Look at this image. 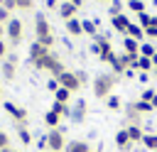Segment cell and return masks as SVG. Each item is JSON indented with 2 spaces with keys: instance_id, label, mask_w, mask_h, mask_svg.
Masks as SVG:
<instances>
[{
  "instance_id": "cell-1",
  "label": "cell",
  "mask_w": 157,
  "mask_h": 152,
  "mask_svg": "<svg viewBox=\"0 0 157 152\" xmlns=\"http://www.w3.org/2000/svg\"><path fill=\"white\" fill-rule=\"evenodd\" d=\"M34 34H37L34 42H39V44H44L47 49H52V44H54V34H52V27H49L47 15H42V12L34 15Z\"/></svg>"
},
{
  "instance_id": "cell-2",
  "label": "cell",
  "mask_w": 157,
  "mask_h": 152,
  "mask_svg": "<svg viewBox=\"0 0 157 152\" xmlns=\"http://www.w3.org/2000/svg\"><path fill=\"white\" fill-rule=\"evenodd\" d=\"M115 81H118V76L115 74H98L96 78H93V96L96 98H108L110 93H113V86H115Z\"/></svg>"
},
{
  "instance_id": "cell-3",
  "label": "cell",
  "mask_w": 157,
  "mask_h": 152,
  "mask_svg": "<svg viewBox=\"0 0 157 152\" xmlns=\"http://www.w3.org/2000/svg\"><path fill=\"white\" fill-rule=\"evenodd\" d=\"M47 150H52V152H64L66 150V137H64L61 127H54V130L47 132Z\"/></svg>"
},
{
  "instance_id": "cell-4",
  "label": "cell",
  "mask_w": 157,
  "mask_h": 152,
  "mask_svg": "<svg viewBox=\"0 0 157 152\" xmlns=\"http://www.w3.org/2000/svg\"><path fill=\"white\" fill-rule=\"evenodd\" d=\"M2 108H5V113H7L17 125H27L29 113H27L25 108H20V105H15V103H10V101H5V103H2Z\"/></svg>"
},
{
  "instance_id": "cell-5",
  "label": "cell",
  "mask_w": 157,
  "mask_h": 152,
  "mask_svg": "<svg viewBox=\"0 0 157 152\" xmlns=\"http://www.w3.org/2000/svg\"><path fill=\"white\" fill-rule=\"evenodd\" d=\"M5 34L10 39V44H20L22 42V22L17 17H12L7 25H5Z\"/></svg>"
},
{
  "instance_id": "cell-6",
  "label": "cell",
  "mask_w": 157,
  "mask_h": 152,
  "mask_svg": "<svg viewBox=\"0 0 157 152\" xmlns=\"http://www.w3.org/2000/svg\"><path fill=\"white\" fill-rule=\"evenodd\" d=\"M56 81H59V86H61V88H66V91H71V93H76V91L81 88V83H78V78H76V74H74V71H64Z\"/></svg>"
},
{
  "instance_id": "cell-7",
  "label": "cell",
  "mask_w": 157,
  "mask_h": 152,
  "mask_svg": "<svg viewBox=\"0 0 157 152\" xmlns=\"http://www.w3.org/2000/svg\"><path fill=\"white\" fill-rule=\"evenodd\" d=\"M59 61H61V59H59L56 54H52V51H49L47 56H42V59H39V61H34L32 66H34V69H39V71H52Z\"/></svg>"
},
{
  "instance_id": "cell-8",
  "label": "cell",
  "mask_w": 157,
  "mask_h": 152,
  "mask_svg": "<svg viewBox=\"0 0 157 152\" xmlns=\"http://www.w3.org/2000/svg\"><path fill=\"white\" fill-rule=\"evenodd\" d=\"M15 66H17V56H15V54H10V59H5V61H2V66H0V74H2V78L12 81V78H15V71H17Z\"/></svg>"
},
{
  "instance_id": "cell-9",
  "label": "cell",
  "mask_w": 157,
  "mask_h": 152,
  "mask_svg": "<svg viewBox=\"0 0 157 152\" xmlns=\"http://www.w3.org/2000/svg\"><path fill=\"white\" fill-rule=\"evenodd\" d=\"M86 110H88L86 101L78 98V101L71 105V120H74V123H83V120H86Z\"/></svg>"
},
{
  "instance_id": "cell-10",
  "label": "cell",
  "mask_w": 157,
  "mask_h": 152,
  "mask_svg": "<svg viewBox=\"0 0 157 152\" xmlns=\"http://www.w3.org/2000/svg\"><path fill=\"white\" fill-rule=\"evenodd\" d=\"M110 27H113L115 32H120V34H128V27H130V20H128V15L123 12V15H115V17H110Z\"/></svg>"
},
{
  "instance_id": "cell-11",
  "label": "cell",
  "mask_w": 157,
  "mask_h": 152,
  "mask_svg": "<svg viewBox=\"0 0 157 152\" xmlns=\"http://www.w3.org/2000/svg\"><path fill=\"white\" fill-rule=\"evenodd\" d=\"M115 147H118L120 152H130V150H132V142H130V137H128V130H125V127L115 132Z\"/></svg>"
},
{
  "instance_id": "cell-12",
  "label": "cell",
  "mask_w": 157,
  "mask_h": 152,
  "mask_svg": "<svg viewBox=\"0 0 157 152\" xmlns=\"http://www.w3.org/2000/svg\"><path fill=\"white\" fill-rule=\"evenodd\" d=\"M76 12H78V7L74 2H69V0H61L59 2V17L61 20H71V17H76Z\"/></svg>"
},
{
  "instance_id": "cell-13",
  "label": "cell",
  "mask_w": 157,
  "mask_h": 152,
  "mask_svg": "<svg viewBox=\"0 0 157 152\" xmlns=\"http://www.w3.org/2000/svg\"><path fill=\"white\" fill-rule=\"evenodd\" d=\"M47 54H49V49H47L44 44H39V42H32V44H29V64L39 61V59L47 56Z\"/></svg>"
},
{
  "instance_id": "cell-14",
  "label": "cell",
  "mask_w": 157,
  "mask_h": 152,
  "mask_svg": "<svg viewBox=\"0 0 157 152\" xmlns=\"http://www.w3.org/2000/svg\"><path fill=\"white\" fill-rule=\"evenodd\" d=\"M125 120H128V125H140V120H142V115L137 113V108H135V101L125 105Z\"/></svg>"
},
{
  "instance_id": "cell-15",
  "label": "cell",
  "mask_w": 157,
  "mask_h": 152,
  "mask_svg": "<svg viewBox=\"0 0 157 152\" xmlns=\"http://www.w3.org/2000/svg\"><path fill=\"white\" fill-rule=\"evenodd\" d=\"M125 130H128V137H130V142H132V145L142 142V137H145V130H142L140 125H125Z\"/></svg>"
},
{
  "instance_id": "cell-16",
  "label": "cell",
  "mask_w": 157,
  "mask_h": 152,
  "mask_svg": "<svg viewBox=\"0 0 157 152\" xmlns=\"http://www.w3.org/2000/svg\"><path fill=\"white\" fill-rule=\"evenodd\" d=\"M64 152H91V147H88L86 140H71V142H66Z\"/></svg>"
},
{
  "instance_id": "cell-17",
  "label": "cell",
  "mask_w": 157,
  "mask_h": 152,
  "mask_svg": "<svg viewBox=\"0 0 157 152\" xmlns=\"http://www.w3.org/2000/svg\"><path fill=\"white\" fill-rule=\"evenodd\" d=\"M66 32H69L71 37H78V34H83V27H81V20H76V17H71V20H66Z\"/></svg>"
},
{
  "instance_id": "cell-18",
  "label": "cell",
  "mask_w": 157,
  "mask_h": 152,
  "mask_svg": "<svg viewBox=\"0 0 157 152\" xmlns=\"http://www.w3.org/2000/svg\"><path fill=\"white\" fill-rule=\"evenodd\" d=\"M125 37H132V39H137L140 44H142V39H145V29L137 25V22H130V27H128V34Z\"/></svg>"
},
{
  "instance_id": "cell-19",
  "label": "cell",
  "mask_w": 157,
  "mask_h": 152,
  "mask_svg": "<svg viewBox=\"0 0 157 152\" xmlns=\"http://www.w3.org/2000/svg\"><path fill=\"white\" fill-rule=\"evenodd\" d=\"M59 120H61V115H59V113H54L52 108H49V110L44 113V125H47L49 130H54V127H59Z\"/></svg>"
},
{
  "instance_id": "cell-20",
  "label": "cell",
  "mask_w": 157,
  "mask_h": 152,
  "mask_svg": "<svg viewBox=\"0 0 157 152\" xmlns=\"http://www.w3.org/2000/svg\"><path fill=\"white\" fill-rule=\"evenodd\" d=\"M123 49H125V54H140V42L132 39V37H125L123 39Z\"/></svg>"
},
{
  "instance_id": "cell-21",
  "label": "cell",
  "mask_w": 157,
  "mask_h": 152,
  "mask_svg": "<svg viewBox=\"0 0 157 152\" xmlns=\"http://www.w3.org/2000/svg\"><path fill=\"white\" fill-rule=\"evenodd\" d=\"M52 110L59 113L61 118H71V105H69V103H59V101H54V103H52Z\"/></svg>"
},
{
  "instance_id": "cell-22",
  "label": "cell",
  "mask_w": 157,
  "mask_h": 152,
  "mask_svg": "<svg viewBox=\"0 0 157 152\" xmlns=\"http://www.w3.org/2000/svg\"><path fill=\"white\" fill-rule=\"evenodd\" d=\"M142 147H147L150 152H157V132H145V137H142Z\"/></svg>"
},
{
  "instance_id": "cell-23",
  "label": "cell",
  "mask_w": 157,
  "mask_h": 152,
  "mask_svg": "<svg viewBox=\"0 0 157 152\" xmlns=\"http://www.w3.org/2000/svg\"><path fill=\"white\" fill-rule=\"evenodd\" d=\"M81 27H83V34H91V37L98 34V22L96 20H81Z\"/></svg>"
},
{
  "instance_id": "cell-24",
  "label": "cell",
  "mask_w": 157,
  "mask_h": 152,
  "mask_svg": "<svg viewBox=\"0 0 157 152\" xmlns=\"http://www.w3.org/2000/svg\"><path fill=\"white\" fill-rule=\"evenodd\" d=\"M152 69H155L152 59H147V56H140V59H137V66H135V71H145V74H150Z\"/></svg>"
},
{
  "instance_id": "cell-25",
  "label": "cell",
  "mask_w": 157,
  "mask_h": 152,
  "mask_svg": "<svg viewBox=\"0 0 157 152\" xmlns=\"http://www.w3.org/2000/svg\"><path fill=\"white\" fill-rule=\"evenodd\" d=\"M17 137H20V142L27 147V145H32V135H29V130H27V125H17Z\"/></svg>"
},
{
  "instance_id": "cell-26",
  "label": "cell",
  "mask_w": 157,
  "mask_h": 152,
  "mask_svg": "<svg viewBox=\"0 0 157 152\" xmlns=\"http://www.w3.org/2000/svg\"><path fill=\"white\" fill-rule=\"evenodd\" d=\"M155 54H157L155 44H150V42H142V44H140V56H147V59H152Z\"/></svg>"
},
{
  "instance_id": "cell-27",
  "label": "cell",
  "mask_w": 157,
  "mask_h": 152,
  "mask_svg": "<svg viewBox=\"0 0 157 152\" xmlns=\"http://www.w3.org/2000/svg\"><path fill=\"white\" fill-rule=\"evenodd\" d=\"M110 69H113V74H115V76H123V74H125V69H128V66H125V64H123V59H120V56H115V59H113V61H110Z\"/></svg>"
},
{
  "instance_id": "cell-28",
  "label": "cell",
  "mask_w": 157,
  "mask_h": 152,
  "mask_svg": "<svg viewBox=\"0 0 157 152\" xmlns=\"http://www.w3.org/2000/svg\"><path fill=\"white\" fill-rule=\"evenodd\" d=\"M105 105H108V110H120V108H123V101H120L118 96L110 93V96L105 98Z\"/></svg>"
},
{
  "instance_id": "cell-29",
  "label": "cell",
  "mask_w": 157,
  "mask_h": 152,
  "mask_svg": "<svg viewBox=\"0 0 157 152\" xmlns=\"http://www.w3.org/2000/svg\"><path fill=\"white\" fill-rule=\"evenodd\" d=\"M69 98H71V91H66V88H56V93H54V101H59V103H69Z\"/></svg>"
},
{
  "instance_id": "cell-30",
  "label": "cell",
  "mask_w": 157,
  "mask_h": 152,
  "mask_svg": "<svg viewBox=\"0 0 157 152\" xmlns=\"http://www.w3.org/2000/svg\"><path fill=\"white\" fill-rule=\"evenodd\" d=\"M135 108H137V113H140V115H147V113H152V110H155L147 101H140V98L135 101Z\"/></svg>"
},
{
  "instance_id": "cell-31",
  "label": "cell",
  "mask_w": 157,
  "mask_h": 152,
  "mask_svg": "<svg viewBox=\"0 0 157 152\" xmlns=\"http://www.w3.org/2000/svg\"><path fill=\"white\" fill-rule=\"evenodd\" d=\"M128 10H132L135 15L145 12V0H128Z\"/></svg>"
},
{
  "instance_id": "cell-32",
  "label": "cell",
  "mask_w": 157,
  "mask_h": 152,
  "mask_svg": "<svg viewBox=\"0 0 157 152\" xmlns=\"http://www.w3.org/2000/svg\"><path fill=\"white\" fill-rule=\"evenodd\" d=\"M108 15H110V17L123 15V2H120V0H113V2H110V7H108Z\"/></svg>"
},
{
  "instance_id": "cell-33",
  "label": "cell",
  "mask_w": 157,
  "mask_h": 152,
  "mask_svg": "<svg viewBox=\"0 0 157 152\" xmlns=\"http://www.w3.org/2000/svg\"><path fill=\"white\" fill-rule=\"evenodd\" d=\"M137 25H140L142 29L150 27V25H152V15H150V12H140V15H137Z\"/></svg>"
},
{
  "instance_id": "cell-34",
  "label": "cell",
  "mask_w": 157,
  "mask_h": 152,
  "mask_svg": "<svg viewBox=\"0 0 157 152\" xmlns=\"http://www.w3.org/2000/svg\"><path fill=\"white\" fill-rule=\"evenodd\" d=\"M17 10H32L34 7V0H15Z\"/></svg>"
},
{
  "instance_id": "cell-35",
  "label": "cell",
  "mask_w": 157,
  "mask_h": 152,
  "mask_svg": "<svg viewBox=\"0 0 157 152\" xmlns=\"http://www.w3.org/2000/svg\"><path fill=\"white\" fill-rule=\"evenodd\" d=\"M155 96H157V91H155V88H145V91H142V96H140V101H147V103H150Z\"/></svg>"
},
{
  "instance_id": "cell-36",
  "label": "cell",
  "mask_w": 157,
  "mask_h": 152,
  "mask_svg": "<svg viewBox=\"0 0 157 152\" xmlns=\"http://www.w3.org/2000/svg\"><path fill=\"white\" fill-rule=\"evenodd\" d=\"M10 20H12V17H10V10H7V7H2V5H0V22H2V25H7V22H10Z\"/></svg>"
},
{
  "instance_id": "cell-37",
  "label": "cell",
  "mask_w": 157,
  "mask_h": 152,
  "mask_svg": "<svg viewBox=\"0 0 157 152\" xmlns=\"http://www.w3.org/2000/svg\"><path fill=\"white\" fill-rule=\"evenodd\" d=\"M5 147H10V135L5 130H0V150H5Z\"/></svg>"
},
{
  "instance_id": "cell-38",
  "label": "cell",
  "mask_w": 157,
  "mask_h": 152,
  "mask_svg": "<svg viewBox=\"0 0 157 152\" xmlns=\"http://www.w3.org/2000/svg\"><path fill=\"white\" fill-rule=\"evenodd\" d=\"M145 37H147V39H157V27H155V25L145 27Z\"/></svg>"
},
{
  "instance_id": "cell-39",
  "label": "cell",
  "mask_w": 157,
  "mask_h": 152,
  "mask_svg": "<svg viewBox=\"0 0 157 152\" xmlns=\"http://www.w3.org/2000/svg\"><path fill=\"white\" fill-rule=\"evenodd\" d=\"M74 74H76V78H78V83H81V86H86V83H88V74H86V71H74Z\"/></svg>"
},
{
  "instance_id": "cell-40",
  "label": "cell",
  "mask_w": 157,
  "mask_h": 152,
  "mask_svg": "<svg viewBox=\"0 0 157 152\" xmlns=\"http://www.w3.org/2000/svg\"><path fill=\"white\" fill-rule=\"evenodd\" d=\"M47 88H49V91H52V93H56V88H59V81H56V78H54V76H52V78H49V81H47Z\"/></svg>"
},
{
  "instance_id": "cell-41",
  "label": "cell",
  "mask_w": 157,
  "mask_h": 152,
  "mask_svg": "<svg viewBox=\"0 0 157 152\" xmlns=\"http://www.w3.org/2000/svg\"><path fill=\"white\" fill-rule=\"evenodd\" d=\"M7 56V44H5V39H0V59H5Z\"/></svg>"
},
{
  "instance_id": "cell-42",
  "label": "cell",
  "mask_w": 157,
  "mask_h": 152,
  "mask_svg": "<svg viewBox=\"0 0 157 152\" xmlns=\"http://www.w3.org/2000/svg\"><path fill=\"white\" fill-rule=\"evenodd\" d=\"M37 147H39V150H47V135H42V137L37 140Z\"/></svg>"
},
{
  "instance_id": "cell-43",
  "label": "cell",
  "mask_w": 157,
  "mask_h": 152,
  "mask_svg": "<svg viewBox=\"0 0 157 152\" xmlns=\"http://www.w3.org/2000/svg\"><path fill=\"white\" fill-rule=\"evenodd\" d=\"M2 7H7L10 12H12V10H17V5H15V0H5V2H2Z\"/></svg>"
},
{
  "instance_id": "cell-44",
  "label": "cell",
  "mask_w": 157,
  "mask_h": 152,
  "mask_svg": "<svg viewBox=\"0 0 157 152\" xmlns=\"http://www.w3.org/2000/svg\"><path fill=\"white\" fill-rule=\"evenodd\" d=\"M47 7L49 10H59V0H47Z\"/></svg>"
},
{
  "instance_id": "cell-45",
  "label": "cell",
  "mask_w": 157,
  "mask_h": 152,
  "mask_svg": "<svg viewBox=\"0 0 157 152\" xmlns=\"http://www.w3.org/2000/svg\"><path fill=\"white\" fill-rule=\"evenodd\" d=\"M147 78H150V76H147V74H145V71H137V81H142V83H145V81H147Z\"/></svg>"
},
{
  "instance_id": "cell-46",
  "label": "cell",
  "mask_w": 157,
  "mask_h": 152,
  "mask_svg": "<svg viewBox=\"0 0 157 152\" xmlns=\"http://www.w3.org/2000/svg\"><path fill=\"white\" fill-rule=\"evenodd\" d=\"M123 76H125V78H132V76H135V69H125V74H123Z\"/></svg>"
},
{
  "instance_id": "cell-47",
  "label": "cell",
  "mask_w": 157,
  "mask_h": 152,
  "mask_svg": "<svg viewBox=\"0 0 157 152\" xmlns=\"http://www.w3.org/2000/svg\"><path fill=\"white\" fill-rule=\"evenodd\" d=\"M150 105H152V108H155V110H157V96H155V98H152V101H150Z\"/></svg>"
},
{
  "instance_id": "cell-48",
  "label": "cell",
  "mask_w": 157,
  "mask_h": 152,
  "mask_svg": "<svg viewBox=\"0 0 157 152\" xmlns=\"http://www.w3.org/2000/svg\"><path fill=\"white\" fill-rule=\"evenodd\" d=\"M71 2H74L76 7H81V5H83V0H71Z\"/></svg>"
},
{
  "instance_id": "cell-49",
  "label": "cell",
  "mask_w": 157,
  "mask_h": 152,
  "mask_svg": "<svg viewBox=\"0 0 157 152\" xmlns=\"http://www.w3.org/2000/svg\"><path fill=\"white\" fill-rule=\"evenodd\" d=\"M2 34H5V25L0 22V39H2Z\"/></svg>"
},
{
  "instance_id": "cell-50",
  "label": "cell",
  "mask_w": 157,
  "mask_h": 152,
  "mask_svg": "<svg viewBox=\"0 0 157 152\" xmlns=\"http://www.w3.org/2000/svg\"><path fill=\"white\" fill-rule=\"evenodd\" d=\"M152 64H155V66H157V54H155V56H152Z\"/></svg>"
},
{
  "instance_id": "cell-51",
  "label": "cell",
  "mask_w": 157,
  "mask_h": 152,
  "mask_svg": "<svg viewBox=\"0 0 157 152\" xmlns=\"http://www.w3.org/2000/svg\"><path fill=\"white\" fill-rule=\"evenodd\" d=\"M0 152H15V150H10V147H5V150H0Z\"/></svg>"
},
{
  "instance_id": "cell-52",
  "label": "cell",
  "mask_w": 157,
  "mask_h": 152,
  "mask_svg": "<svg viewBox=\"0 0 157 152\" xmlns=\"http://www.w3.org/2000/svg\"><path fill=\"white\" fill-rule=\"evenodd\" d=\"M150 2H152V5H155V7H157V0H150Z\"/></svg>"
},
{
  "instance_id": "cell-53",
  "label": "cell",
  "mask_w": 157,
  "mask_h": 152,
  "mask_svg": "<svg viewBox=\"0 0 157 152\" xmlns=\"http://www.w3.org/2000/svg\"><path fill=\"white\" fill-rule=\"evenodd\" d=\"M155 78H157V66H155Z\"/></svg>"
},
{
  "instance_id": "cell-54",
  "label": "cell",
  "mask_w": 157,
  "mask_h": 152,
  "mask_svg": "<svg viewBox=\"0 0 157 152\" xmlns=\"http://www.w3.org/2000/svg\"><path fill=\"white\" fill-rule=\"evenodd\" d=\"M101 2H113V0H101Z\"/></svg>"
},
{
  "instance_id": "cell-55",
  "label": "cell",
  "mask_w": 157,
  "mask_h": 152,
  "mask_svg": "<svg viewBox=\"0 0 157 152\" xmlns=\"http://www.w3.org/2000/svg\"><path fill=\"white\" fill-rule=\"evenodd\" d=\"M0 101H2V88H0Z\"/></svg>"
},
{
  "instance_id": "cell-56",
  "label": "cell",
  "mask_w": 157,
  "mask_h": 152,
  "mask_svg": "<svg viewBox=\"0 0 157 152\" xmlns=\"http://www.w3.org/2000/svg\"><path fill=\"white\" fill-rule=\"evenodd\" d=\"M91 152H101V150H91Z\"/></svg>"
},
{
  "instance_id": "cell-57",
  "label": "cell",
  "mask_w": 157,
  "mask_h": 152,
  "mask_svg": "<svg viewBox=\"0 0 157 152\" xmlns=\"http://www.w3.org/2000/svg\"><path fill=\"white\" fill-rule=\"evenodd\" d=\"M2 2H5V0H0V5H2Z\"/></svg>"
},
{
  "instance_id": "cell-58",
  "label": "cell",
  "mask_w": 157,
  "mask_h": 152,
  "mask_svg": "<svg viewBox=\"0 0 157 152\" xmlns=\"http://www.w3.org/2000/svg\"><path fill=\"white\" fill-rule=\"evenodd\" d=\"M44 152H52V150H44Z\"/></svg>"
},
{
  "instance_id": "cell-59",
  "label": "cell",
  "mask_w": 157,
  "mask_h": 152,
  "mask_svg": "<svg viewBox=\"0 0 157 152\" xmlns=\"http://www.w3.org/2000/svg\"><path fill=\"white\" fill-rule=\"evenodd\" d=\"M69 2H71V0H69Z\"/></svg>"
}]
</instances>
